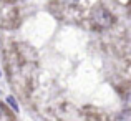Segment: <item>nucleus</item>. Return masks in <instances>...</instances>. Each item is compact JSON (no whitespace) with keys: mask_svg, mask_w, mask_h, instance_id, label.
Returning a JSON list of instances; mask_svg holds the SVG:
<instances>
[{"mask_svg":"<svg viewBox=\"0 0 131 121\" xmlns=\"http://www.w3.org/2000/svg\"><path fill=\"white\" fill-rule=\"evenodd\" d=\"M65 3H70V5H75V3H78V0H63Z\"/></svg>","mask_w":131,"mask_h":121,"instance_id":"obj_4","label":"nucleus"},{"mask_svg":"<svg viewBox=\"0 0 131 121\" xmlns=\"http://www.w3.org/2000/svg\"><path fill=\"white\" fill-rule=\"evenodd\" d=\"M7 103H8V105L15 109V111H18V105H17V100L13 98V96H8V98H7Z\"/></svg>","mask_w":131,"mask_h":121,"instance_id":"obj_2","label":"nucleus"},{"mask_svg":"<svg viewBox=\"0 0 131 121\" xmlns=\"http://www.w3.org/2000/svg\"><path fill=\"white\" fill-rule=\"evenodd\" d=\"M129 116H131V115H129V111H125V113H123V115L118 118V121H131Z\"/></svg>","mask_w":131,"mask_h":121,"instance_id":"obj_3","label":"nucleus"},{"mask_svg":"<svg viewBox=\"0 0 131 121\" xmlns=\"http://www.w3.org/2000/svg\"><path fill=\"white\" fill-rule=\"evenodd\" d=\"M93 22L105 28V27H110L113 23V17L106 8H96L93 12Z\"/></svg>","mask_w":131,"mask_h":121,"instance_id":"obj_1","label":"nucleus"},{"mask_svg":"<svg viewBox=\"0 0 131 121\" xmlns=\"http://www.w3.org/2000/svg\"><path fill=\"white\" fill-rule=\"evenodd\" d=\"M0 116H5V109H3L2 105H0Z\"/></svg>","mask_w":131,"mask_h":121,"instance_id":"obj_5","label":"nucleus"}]
</instances>
